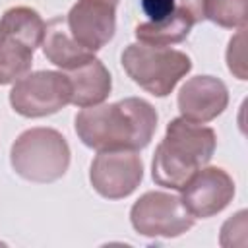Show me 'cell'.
Wrapping results in <instances>:
<instances>
[{"label":"cell","mask_w":248,"mask_h":248,"mask_svg":"<svg viewBox=\"0 0 248 248\" xmlns=\"http://www.w3.org/2000/svg\"><path fill=\"white\" fill-rule=\"evenodd\" d=\"M41 46H43L45 58L66 72L76 70L78 66L95 58V52L87 50L72 37L66 21L60 17L46 23V31H45V39Z\"/></svg>","instance_id":"12"},{"label":"cell","mask_w":248,"mask_h":248,"mask_svg":"<svg viewBox=\"0 0 248 248\" xmlns=\"http://www.w3.org/2000/svg\"><path fill=\"white\" fill-rule=\"evenodd\" d=\"M136 232L149 238H176L194 227V215L174 194L151 190L140 196L130 209Z\"/></svg>","instance_id":"7"},{"label":"cell","mask_w":248,"mask_h":248,"mask_svg":"<svg viewBox=\"0 0 248 248\" xmlns=\"http://www.w3.org/2000/svg\"><path fill=\"white\" fill-rule=\"evenodd\" d=\"M194 17L190 16L188 10L182 6H176V10L159 21H141L136 25L134 35L138 43L149 45V46H170L176 43H182L192 27H194Z\"/></svg>","instance_id":"14"},{"label":"cell","mask_w":248,"mask_h":248,"mask_svg":"<svg viewBox=\"0 0 248 248\" xmlns=\"http://www.w3.org/2000/svg\"><path fill=\"white\" fill-rule=\"evenodd\" d=\"M203 2L205 0H180V6L184 10H188L190 16L194 17V21L198 23V21H203L205 19L203 17Z\"/></svg>","instance_id":"18"},{"label":"cell","mask_w":248,"mask_h":248,"mask_svg":"<svg viewBox=\"0 0 248 248\" xmlns=\"http://www.w3.org/2000/svg\"><path fill=\"white\" fill-rule=\"evenodd\" d=\"M157 120V110L149 101L126 97L116 103L81 108L74 126L81 143L95 151H140L153 140Z\"/></svg>","instance_id":"1"},{"label":"cell","mask_w":248,"mask_h":248,"mask_svg":"<svg viewBox=\"0 0 248 248\" xmlns=\"http://www.w3.org/2000/svg\"><path fill=\"white\" fill-rule=\"evenodd\" d=\"M72 101V83L66 74L52 70L29 72L10 91L12 108L25 118H43L62 110Z\"/></svg>","instance_id":"6"},{"label":"cell","mask_w":248,"mask_h":248,"mask_svg":"<svg viewBox=\"0 0 248 248\" xmlns=\"http://www.w3.org/2000/svg\"><path fill=\"white\" fill-rule=\"evenodd\" d=\"M203 17L227 29L246 27L248 0H205Z\"/></svg>","instance_id":"15"},{"label":"cell","mask_w":248,"mask_h":248,"mask_svg":"<svg viewBox=\"0 0 248 248\" xmlns=\"http://www.w3.org/2000/svg\"><path fill=\"white\" fill-rule=\"evenodd\" d=\"M116 6L118 0H78L66 16L68 31L87 50H101L114 37Z\"/></svg>","instance_id":"10"},{"label":"cell","mask_w":248,"mask_h":248,"mask_svg":"<svg viewBox=\"0 0 248 248\" xmlns=\"http://www.w3.org/2000/svg\"><path fill=\"white\" fill-rule=\"evenodd\" d=\"M46 23L37 10L14 6L0 19V85H8L31 72L33 54L43 45Z\"/></svg>","instance_id":"4"},{"label":"cell","mask_w":248,"mask_h":248,"mask_svg":"<svg viewBox=\"0 0 248 248\" xmlns=\"http://www.w3.org/2000/svg\"><path fill=\"white\" fill-rule=\"evenodd\" d=\"M143 178V161L138 151L114 149L97 151L89 169V182L93 190L107 200L128 198Z\"/></svg>","instance_id":"8"},{"label":"cell","mask_w":248,"mask_h":248,"mask_svg":"<svg viewBox=\"0 0 248 248\" xmlns=\"http://www.w3.org/2000/svg\"><path fill=\"white\" fill-rule=\"evenodd\" d=\"M176 105L182 118L196 124H205L227 108L229 89L219 78L194 76L180 87Z\"/></svg>","instance_id":"11"},{"label":"cell","mask_w":248,"mask_h":248,"mask_svg":"<svg viewBox=\"0 0 248 248\" xmlns=\"http://www.w3.org/2000/svg\"><path fill=\"white\" fill-rule=\"evenodd\" d=\"M143 14L149 17L147 21H159L169 17L176 10V0H140Z\"/></svg>","instance_id":"17"},{"label":"cell","mask_w":248,"mask_h":248,"mask_svg":"<svg viewBox=\"0 0 248 248\" xmlns=\"http://www.w3.org/2000/svg\"><path fill=\"white\" fill-rule=\"evenodd\" d=\"M182 203L194 219H207L221 213L234 198V180L221 167H202L180 188Z\"/></svg>","instance_id":"9"},{"label":"cell","mask_w":248,"mask_h":248,"mask_svg":"<svg viewBox=\"0 0 248 248\" xmlns=\"http://www.w3.org/2000/svg\"><path fill=\"white\" fill-rule=\"evenodd\" d=\"M68 79L72 83V105L85 108L101 105L112 89V78L99 58H93L76 70H70Z\"/></svg>","instance_id":"13"},{"label":"cell","mask_w":248,"mask_h":248,"mask_svg":"<svg viewBox=\"0 0 248 248\" xmlns=\"http://www.w3.org/2000/svg\"><path fill=\"white\" fill-rule=\"evenodd\" d=\"M244 31L246 29L240 27L236 37L231 39L229 48H227V66H229L231 74H234L238 79H246V50H244L246 33Z\"/></svg>","instance_id":"16"},{"label":"cell","mask_w":248,"mask_h":248,"mask_svg":"<svg viewBox=\"0 0 248 248\" xmlns=\"http://www.w3.org/2000/svg\"><path fill=\"white\" fill-rule=\"evenodd\" d=\"M120 62L128 78L155 97L170 95L176 83L192 70V60L186 52L143 43L128 45Z\"/></svg>","instance_id":"5"},{"label":"cell","mask_w":248,"mask_h":248,"mask_svg":"<svg viewBox=\"0 0 248 248\" xmlns=\"http://www.w3.org/2000/svg\"><path fill=\"white\" fill-rule=\"evenodd\" d=\"M215 147L217 136L211 128L182 116L172 118L167 124L165 138L153 153V182L169 190H180L196 170L211 161Z\"/></svg>","instance_id":"2"},{"label":"cell","mask_w":248,"mask_h":248,"mask_svg":"<svg viewBox=\"0 0 248 248\" xmlns=\"http://www.w3.org/2000/svg\"><path fill=\"white\" fill-rule=\"evenodd\" d=\"M10 165L17 176L29 182L48 184L66 174L70 167V145L54 128H29L12 143Z\"/></svg>","instance_id":"3"}]
</instances>
